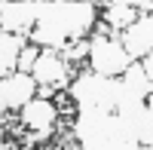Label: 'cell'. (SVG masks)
<instances>
[{"label":"cell","instance_id":"8","mask_svg":"<svg viewBox=\"0 0 153 150\" xmlns=\"http://www.w3.org/2000/svg\"><path fill=\"white\" fill-rule=\"evenodd\" d=\"M138 16H141V12H138L135 0H104V9H101L98 22H104L113 34H120L123 28H129Z\"/></svg>","mask_w":153,"mask_h":150},{"label":"cell","instance_id":"1","mask_svg":"<svg viewBox=\"0 0 153 150\" xmlns=\"http://www.w3.org/2000/svg\"><path fill=\"white\" fill-rule=\"evenodd\" d=\"M95 25V6L89 0H40V19L31 28L28 40L40 49H61L65 43L86 37Z\"/></svg>","mask_w":153,"mask_h":150},{"label":"cell","instance_id":"5","mask_svg":"<svg viewBox=\"0 0 153 150\" xmlns=\"http://www.w3.org/2000/svg\"><path fill=\"white\" fill-rule=\"evenodd\" d=\"M37 95V80L28 71H12L0 77V114H19Z\"/></svg>","mask_w":153,"mask_h":150},{"label":"cell","instance_id":"3","mask_svg":"<svg viewBox=\"0 0 153 150\" xmlns=\"http://www.w3.org/2000/svg\"><path fill=\"white\" fill-rule=\"evenodd\" d=\"M76 74H80V68H74L58 49H40L31 68V77L37 80V95H46V98L68 89L76 80Z\"/></svg>","mask_w":153,"mask_h":150},{"label":"cell","instance_id":"9","mask_svg":"<svg viewBox=\"0 0 153 150\" xmlns=\"http://www.w3.org/2000/svg\"><path fill=\"white\" fill-rule=\"evenodd\" d=\"M25 43H28V37L0 31V77H6V74L16 71V61H19V52H22Z\"/></svg>","mask_w":153,"mask_h":150},{"label":"cell","instance_id":"2","mask_svg":"<svg viewBox=\"0 0 153 150\" xmlns=\"http://www.w3.org/2000/svg\"><path fill=\"white\" fill-rule=\"evenodd\" d=\"M129 65H132V58L123 49L120 34H113V31H104V34L92 31V37H89V55H86L89 74L104 77V80H123V74L129 71Z\"/></svg>","mask_w":153,"mask_h":150},{"label":"cell","instance_id":"10","mask_svg":"<svg viewBox=\"0 0 153 150\" xmlns=\"http://www.w3.org/2000/svg\"><path fill=\"white\" fill-rule=\"evenodd\" d=\"M37 52H40V46L28 40V43L22 46V52H19V61H16V71H28V74H31L34 61H37Z\"/></svg>","mask_w":153,"mask_h":150},{"label":"cell","instance_id":"6","mask_svg":"<svg viewBox=\"0 0 153 150\" xmlns=\"http://www.w3.org/2000/svg\"><path fill=\"white\" fill-rule=\"evenodd\" d=\"M40 19V0H3L0 6V31L28 37Z\"/></svg>","mask_w":153,"mask_h":150},{"label":"cell","instance_id":"11","mask_svg":"<svg viewBox=\"0 0 153 150\" xmlns=\"http://www.w3.org/2000/svg\"><path fill=\"white\" fill-rule=\"evenodd\" d=\"M0 150H16V147H12V144H0Z\"/></svg>","mask_w":153,"mask_h":150},{"label":"cell","instance_id":"4","mask_svg":"<svg viewBox=\"0 0 153 150\" xmlns=\"http://www.w3.org/2000/svg\"><path fill=\"white\" fill-rule=\"evenodd\" d=\"M19 123L25 135H28L31 144H40V141H49L52 135L58 132V123H61V114L52 98L46 95H34L28 104L19 110Z\"/></svg>","mask_w":153,"mask_h":150},{"label":"cell","instance_id":"7","mask_svg":"<svg viewBox=\"0 0 153 150\" xmlns=\"http://www.w3.org/2000/svg\"><path fill=\"white\" fill-rule=\"evenodd\" d=\"M150 37H153V19L150 12H141L129 28L120 31V43L132 61H141L144 55H150Z\"/></svg>","mask_w":153,"mask_h":150}]
</instances>
